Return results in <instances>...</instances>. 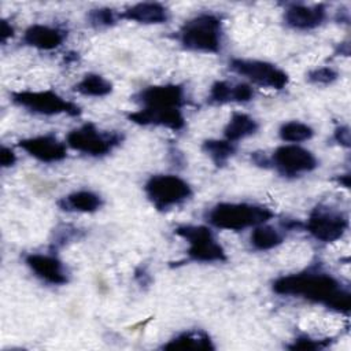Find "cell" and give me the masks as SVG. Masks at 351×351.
<instances>
[{
	"instance_id": "cell-20",
	"label": "cell",
	"mask_w": 351,
	"mask_h": 351,
	"mask_svg": "<svg viewBox=\"0 0 351 351\" xmlns=\"http://www.w3.org/2000/svg\"><path fill=\"white\" fill-rule=\"evenodd\" d=\"M163 350H214V344L206 332L188 330L163 344Z\"/></svg>"
},
{
	"instance_id": "cell-27",
	"label": "cell",
	"mask_w": 351,
	"mask_h": 351,
	"mask_svg": "<svg viewBox=\"0 0 351 351\" xmlns=\"http://www.w3.org/2000/svg\"><path fill=\"white\" fill-rule=\"evenodd\" d=\"M88 21L95 27H107L117 21V16L112 10L97 8V10H92L88 14Z\"/></svg>"
},
{
	"instance_id": "cell-4",
	"label": "cell",
	"mask_w": 351,
	"mask_h": 351,
	"mask_svg": "<svg viewBox=\"0 0 351 351\" xmlns=\"http://www.w3.org/2000/svg\"><path fill=\"white\" fill-rule=\"evenodd\" d=\"M145 195L158 210L171 208L191 197V185L174 174H155L144 186Z\"/></svg>"
},
{
	"instance_id": "cell-11",
	"label": "cell",
	"mask_w": 351,
	"mask_h": 351,
	"mask_svg": "<svg viewBox=\"0 0 351 351\" xmlns=\"http://www.w3.org/2000/svg\"><path fill=\"white\" fill-rule=\"evenodd\" d=\"M184 97L182 86L176 84L147 86L137 95L138 101L147 108H181Z\"/></svg>"
},
{
	"instance_id": "cell-15",
	"label": "cell",
	"mask_w": 351,
	"mask_h": 351,
	"mask_svg": "<svg viewBox=\"0 0 351 351\" xmlns=\"http://www.w3.org/2000/svg\"><path fill=\"white\" fill-rule=\"evenodd\" d=\"M326 8L324 4H292L284 12L285 23L298 30H311L324 23Z\"/></svg>"
},
{
	"instance_id": "cell-18",
	"label": "cell",
	"mask_w": 351,
	"mask_h": 351,
	"mask_svg": "<svg viewBox=\"0 0 351 351\" xmlns=\"http://www.w3.org/2000/svg\"><path fill=\"white\" fill-rule=\"evenodd\" d=\"M119 18L138 23H163L169 19V11L159 3H137L126 8Z\"/></svg>"
},
{
	"instance_id": "cell-16",
	"label": "cell",
	"mask_w": 351,
	"mask_h": 351,
	"mask_svg": "<svg viewBox=\"0 0 351 351\" xmlns=\"http://www.w3.org/2000/svg\"><path fill=\"white\" fill-rule=\"evenodd\" d=\"M66 38V32L48 25H32L25 30L23 43L43 51L56 49L63 44Z\"/></svg>"
},
{
	"instance_id": "cell-28",
	"label": "cell",
	"mask_w": 351,
	"mask_h": 351,
	"mask_svg": "<svg viewBox=\"0 0 351 351\" xmlns=\"http://www.w3.org/2000/svg\"><path fill=\"white\" fill-rule=\"evenodd\" d=\"M308 81L313 84H330L337 78V73L332 67H319L308 73Z\"/></svg>"
},
{
	"instance_id": "cell-10",
	"label": "cell",
	"mask_w": 351,
	"mask_h": 351,
	"mask_svg": "<svg viewBox=\"0 0 351 351\" xmlns=\"http://www.w3.org/2000/svg\"><path fill=\"white\" fill-rule=\"evenodd\" d=\"M270 165L282 176L296 177L313 171L318 166V162L308 149L298 144H285L273 152Z\"/></svg>"
},
{
	"instance_id": "cell-12",
	"label": "cell",
	"mask_w": 351,
	"mask_h": 351,
	"mask_svg": "<svg viewBox=\"0 0 351 351\" xmlns=\"http://www.w3.org/2000/svg\"><path fill=\"white\" fill-rule=\"evenodd\" d=\"M18 145L40 162L53 163L66 158V145L52 134L23 138Z\"/></svg>"
},
{
	"instance_id": "cell-19",
	"label": "cell",
	"mask_w": 351,
	"mask_h": 351,
	"mask_svg": "<svg viewBox=\"0 0 351 351\" xmlns=\"http://www.w3.org/2000/svg\"><path fill=\"white\" fill-rule=\"evenodd\" d=\"M58 204L64 211L95 213L101 207L103 200L97 193H95L92 191L82 189V191H75V192L69 193L67 196L62 197Z\"/></svg>"
},
{
	"instance_id": "cell-23",
	"label": "cell",
	"mask_w": 351,
	"mask_h": 351,
	"mask_svg": "<svg viewBox=\"0 0 351 351\" xmlns=\"http://www.w3.org/2000/svg\"><path fill=\"white\" fill-rule=\"evenodd\" d=\"M74 90L84 96L103 97L112 90V84L100 74L89 73L85 74L82 80L74 85Z\"/></svg>"
},
{
	"instance_id": "cell-24",
	"label": "cell",
	"mask_w": 351,
	"mask_h": 351,
	"mask_svg": "<svg viewBox=\"0 0 351 351\" xmlns=\"http://www.w3.org/2000/svg\"><path fill=\"white\" fill-rule=\"evenodd\" d=\"M202 148L217 166L225 165L233 156V154L236 151L234 143H230L226 138H223V140H206L203 143Z\"/></svg>"
},
{
	"instance_id": "cell-26",
	"label": "cell",
	"mask_w": 351,
	"mask_h": 351,
	"mask_svg": "<svg viewBox=\"0 0 351 351\" xmlns=\"http://www.w3.org/2000/svg\"><path fill=\"white\" fill-rule=\"evenodd\" d=\"M329 340H321V339H314L310 336H299L296 337L292 344L288 346L289 350H303V351H314V350H322L329 346Z\"/></svg>"
},
{
	"instance_id": "cell-2",
	"label": "cell",
	"mask_w": 351,
	"mask_h": 351,
	"mask_svg": "<svg viewBox=\"0 0 351 351\" xmlns=\"http://www.w3.org/2000/svg\"><path fill=\"white\" fill-rule=\"evenodd\" d=\"M273 211L267 207L250 203H218L207 213V221L226 230H243L266 223L273 218Z\"/></svg>"
},
{
	"instance_id": "cell-6",
	"label": "cell",
	"mask_w": 351,
	"mask_h": 351,
	"mask_svg": "<svg viewBox=\"0 0 351 351\" xmlns=\"http://www.w3.org/2000/svg\"><path fill=\"white\" fill-rule=\"evenodd\" d=\"M11 97L15 104L41 115L66 114L75 117L81 114L77 104L63 99L53 90H21L14 92Z\"/></svg>"
},
{
	"instance_id": "cell-29",
	"label": "cell",
	"mask_w": 351,
	"mask_h": 351,
	"mask_svg": "<svg viewBox=\"0 0 351 351\" xmlns=\"http://www.w3.org/2000/svg\"><path fill=\"white\" fill-rule=\"evenodd\" d=\"M16 160V155L14 151L5 145L1 147L0 149V165L1 167H11Z\"/></svg>"
},
{
	"instance_id": "cell-14",
	"label": "cell",
	"mask_w": 351,
	"mask_h": 351,
	"mask_svg": "<svg viewBox=\"0 0 351 351\" xmlns=\"http://www.w3.org/2000/svg\"><path fill=\"white\" fill-rule=\"evenodd\" d=\"M130 122L138 125H155L165 126L171 130H180L185 125V118L181 108H147L143 107L138 111L128 115Z\"/></svg>"
},
{
	"instance_id": "cell-17",
	"label": "cell",
	"mask_w": 351,
	"mask_h": 351,
	"mask_svg": "<svg viewBox=\"0 0 351 351\" xmlns=\"http://www.w3.org/2000/svg\"><path fill=\"white\" fill-rule=\"evenodd\" d=\"M254 97V89L251 85L239 82L232 84L228 81H217L208 93V100L211 103H247Z\"/></svg>"
},
{
	"instance_id": "cell-21",
	"label": "cell",
	"mask_w": 351,
	"mask_h": 351,
	"mask_svg": "<svg viewBox=\"0 0 351 351\" xmlns=\"http://www.w3.org/2000/svg\"><path fill=\"white\" fill-rule=\"evenodd\" d=\"M256 130L258 122L252 117L244 112H233L223 129V136L228 141L236 144V141L252 136Z\"/></svg>"
},
{
	"instance_id": "cell-5",
	"label": "cell",
	"mask_w": 351,
	"mask_h": 351,
	"mask_svg": "<svg viewBox=\"0 0 351 351\" xmlns=\"http://www.w3.org/2000/svg\"><path fill=\"white\" fill-rule=\"evenodd\" d=\"M174 233L188 243V256L196 262H223L226 254L211 229L203 225H182Z\"/></svg>"
},
{
	"instance_id": "cell-25",
	"label": "cell",
	"mask_w": 351,
	"mask_h": 351,
	"mask_svg": "<svg viewBox=\"0 0 351 351\" xmlns=\"http://www.w3.org/2000/svg\"><path fill=\"white\" fill-rule=\"evenodd\" d=\"M278 134L282 141L298 144V143L310 140L314 134V130L307 123H303L299 121H289L281 125Z\"/></svg>"
},
{
	"instance_id": "cell-13",
	"label": "cell",
	"mask_w": 351,
	"mask_h": 351,
	"mask_svg": "<svg viewBox=\"0 0 351 351\" xmlns=\"http://www.w3.org/2000/svg\"><path fill=\"white\" fill-rule=\"evenodd\" d=\"M25 262L34 276L51 285H63L69 281L64 265L53 255L29 254L25 258Z\"/></svg>"
},
{
	"instance_id": "cell-8",
	"label": "cell",
	"mask_w": 351,
	"mask_h": 351,
	"mask_svg": "<svg viewBox=\"0 0 351 351\" xmlns=\"http://www.w3.org/2000/svg\"><path fill=\"white\" fill-rule=\"evenodd\" d=\"M66 140L67 145L73 149L90 156H101L108 154L122 141V134L115 132H101L93 123H85L73 129Z\"/></svg>"
},
{
	"instance_id": "cell-31",
	"label": "cell",
	"mask_w": 351,
	"mask_h": 351,
	"mask_svg": "<svg viewBox=\"0 0 351 351\" xmlns=\"http://www.w3.org/2000/svg\"><path fill=\"white\" fill-rule=\"evenodd\" d=\"M14 34V29L12 26L7 22V21H1V26H0V37H1V41L5 43L11 36Z\"/></svg>"
},
{
	"instance_id": "cell-7",
	"label": "cell",
	"mask_w": 351,
	"mask_h": 351,
	"mask_svg": "<svg viewBox=\"0 0 351 351\" xmlns=\"http://www.w3.org/2000/svg\"><path fill=\"white\" fill-rule=\"evenodd\" d=\"M304 228L318 241L332 243L346 233L348 229V219L343 211L319 204L310 213Z\"/></svg>"
},
{
	"instance_id": "cell-30",
	"label": "cell",
	"mask_w": 351,
	"mask_h": 351,
	"mask_svg": "<svg viewBox=\"0 0 351 351\" xmlns=\"http://www.w3.org/2000/svg\"><path fill=\"white\" fill-rule=\"evenodd\" d=\"M335 140L343 147H350V128L348 126H339L335 130Z\"/></svg>"
},
{
	"instance_id": "cell-1",
	"label": "cell",
	"mask_w": 351,
	"mask_h": 351,
	"mask_svg": "<svg viewBox=\"0 0 351 351\" xmlns=\"http://www.w3.org/2000/svg\"><path fill=\"white\" fill-rule=\"evenodd\" d=\"M273 291L278 295L304 298L343 314H348L351 307L350 291L330 274L318 270L282 276L273 282Z\"/></svg>"
},
{
	"instance_id": "cell-3",
	"label": "cell",
	"mask_w": 351,
	"mask_h": 351,
	"mask_svg": "<svg viewBox=\"0 0 351 351\" xmlns=\"http://www.w3.org/2000/svg\"><path fill=\"white\" fill-rule=\"evenodd\" d=\"M222 26L214 14H199L180 29V43L189 51L215 53L221 49Z\"/></svg>"
},
{
	"instance_id": "cell-9",
	"label": "cell",
	"mask_w": 351,
	"mask_h": 351,
	"mask_svg": "<svg viewBox=\"0 0 351 351\" xmlns=\"http://www.w3.org/2000/svg\"><path fill=\"white\" fill-rule=\"evenodd\" d=\"M229 67L259 86L280 90L288 84V74L269 62L236 58L229 62Z\"/></svg>"
},
{
	"instance_id": "cell-22",
	"label": "cell",
	"mask_w": 351,
	"mask_h": 351,
	"mask_svg": "<svg viewBox=\"0 0 351 351\" xmlns=\"http://www.w3.org/2000/svg\"><path fill=\"white\" fill-rule=\"evenodd\" d=\"M250 241L255 250L267 251L278 247L284 241V236L274 226L261 223L258 226H254Z\"/></svg>"
}]
</instances>
